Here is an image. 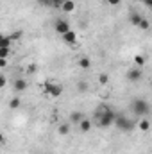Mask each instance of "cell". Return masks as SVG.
Returning <instances> with one entry per match:
<instances>
[{
    "instance_id": "12",
    "label": "cell",
    "mask_w": 152,
    "mask_h": 154,
    "mask_svg": "<svg viewBox=\"0 0 152 154\" xmlns=\"http://www.w3.org/2000/svg\"><path fill=\"white\" fill-rule=\"evenodd\" d=\"M91 127H93V122H91L90 118H84V120L79 124V129H81V133H90V131H91Z\"/></svg>"
},
{
    "instance_id": "6",
    "label": "cell",
    "mask_w": 152,
    "mask_h": 154,
    "mask_svg": "<svg viewBox=\"0 0 152 154\" xmlns=\"http://www.w3.org/2000/svg\"><path fill=\"white\" fill-rule=\"evenodd\" d=\"M141 77H143V72H141L140 66H134V68H131V70L127 72V81H129V82H138Z\"/></svg>"
},
{
    "instance_id": "9",
    "label": "cell",
    "mask_w": 152,
    "mask_h": 154,
    "mask_svg": "<svg viewBox=\"0 0 152 154\" xmlns=\"http://www.w3.org/2000/svg\"><path fill=\"white\" fill-rule=\"evenodd\" d=\"M61 38H63V41H65L66 45H77V34L74 32V31H68V32L63 34Z\"/></svg>"
},
{
    "instance_id": "15",
    "label": "cell",
    "mask_w": 152,
    "mask_h": 154,
    "mask_svg": "<svg viewBox=\"0 0 152 154\" xmlns=\"http://www.w3.org/2000/svg\"><path fill=\"white\" fill-rule=\"evenodd\" d=\"M90 66H91V59H90V57H81V59H79V68L88 70Z\"/></svg>"
},
{
    "instance_id": "21",
    "label": "cell",
    "mask_w": 152,
    "mask_h": 154,
    "mask_svg": "<svg viewBox=\"0 0 152 154\" xmlns=\"http://www.w3.org/2000/svg\"><path fill=\"white\" fill-rule=\"evenodd\" d=\"M99 82H100V84H108V82H109V75H108V74H100V75H99Z\"/></svg>"
},
{
    "instance_id": "24",
    "label": "cell",
    "mask_w": 152,
    "mask_h": 154,
    "mask_svg": "<svg viewBox=\"0 0 152 154\" xmlns=\"http://www.w3.org/2000/svg\"><path fill=\"white\" fill-rule=\"evenodd\" d=\"M65 0H52V7H63Z\"/></svg>"
},
{
    "instance_id": "18",
    "label": "cell",
    "mask_w": 152,
    "mask_h": 154,
    "mask_svg": "<svg viewBox=\"0 0 152 154\" xmlns=\"http://www.w3.org/2000/svg\"><path fill=\"white\" fill-rule=\"evenodd\" d=\"M145 61H147V59H145V56H141V54L134 56V65H136V66H140V68H141V66L145 65Z\"/></svg>"
},
{
    "instance_id": "3",
    "label": "cell",
    "mask_w": 152,
    "mask_h": 154,
    "mask_svg": "<svg viewBox=\"0 0 152 154\" xmlns=\"http://www.w3.org/2000/svg\"><path fill=\"white\" fill-rule=\"evenodd\" d=\"M41 90H43L45 95H48V97H52V99H57V97H61V93H63V86L57 84V82H52V81H45V82L41 84Z\"/></svg>"
},
{
    "instance_id": "5",
    "label": "cell",
    "mask_w": 152,
    "mask_h": 154,
    "mask_svg": "<svg viewBox=\"0 0 152 154\" xmlns=\"http://www.w3.org/2000/svg\"><path fill=\"white\" fill-rule=\"evenodd\" d=\"M54 31H56L57 34H61V36H63V34H66V32H68V31H72V29H70V23H68L66 20L57 18V20H56V23H54Z\"/></svg>"
},
{
    "instance_id": "31",
    "label": "cell",
    "mask_w": 152,
    "mask_h": 154,
    "mask_svg": "<svg viewBox=\"0 0 152 154\" xmlns=\"http://www.w3.org/2000/svg\"><path fill=\"white\" fill-rule=\"evenodd\" d=\"M150 9H152V5H150Z\"/></svg>"
},
{
    "instance_id": "30",
    "label": "cell",
    "mask_w": 152,
    "mask_h": 154,
    "mask_svg": "<svg viewBox=\"0 0 152 154\" xmlns=\"http://www.w3.org/2000/svg\"><path fill=\"white\" fill-rule=\"evenodd\" d=\"M143 4H145V5H147L149 9H150V5H152V0H143Z\"/></svg>"
},
{
    "instance_id": "22",
    "label": "cell",
    "mask_w": 152,
    "mask_h": 154,
    "mask_svg": "<svg viewBox=\"0 0 152 154\" xmlns=\"http://www.w3.org/2000/svg\"><path fill=\"white\" fill-rule=\"evenodd\" d=\"M9 38L13 39V41H16V39H20V38H22V31H14L13 34H9Z\"/></svg>"
},
{
    "instance_id": "16",
    "label": "cell",
    "mask_w": 152,
    "mask_h": 154,
    "mask_svg": "<svg viewBox=\"0 0 152 154\" xmlns=\"http://www.w3.org/2000/svg\"><path fill=\"white\" fill-rule=\"evenodd\" d=\"M88 90H90V84H88L86 81H79V82H77V91H79V93H86Z\"/></svg>"
},
{
    "instance_id": "2",
    "label": "cell",
    "mask_w": 152,
    "mask_h": 154,
    "mask_svg": "<svg viewBox=\"0 0 152 154\" xmlns=\"http://www.w3.org/2000/svg\"><path fill=\"white\" fill-rule=\"evenodd\" d=\"M131 109L138 118H143V116H149V113H150V104L145 99H134L131 102Z\"/></svg>"
},
{
    "instance_id": "23",
    "label": "cell",
    "mask_w": 152,
    "mask_h": 154,
    "mask_svg": "<svg viewBox=\"0 0 152 154\" xmlns=\"http://www.w3.org/2000/svg\"><path fill=\"white\" fill-rule=\"evenodd\" d=\"M9 52H11V48H0V57H4V59H7V56H9Z\"/></svg>"
},
{
    "instance_id": "29",
    "label": "cell",
    "mask_w": 152,
    "mask_h": 154,
    "mask_svg": "<svg viewBox=\"0 0 152 154\" xmlns=\"http://www.w3.org/2000/svg\"><path fill=\"white\" fill-rule=\"evenodd\" d=\"M0 66H2V68H5V66H7V59L0 57Z\"/></svg>"
},
{
    "instance_id": "27",
    "label": "cell",
    "mask_w": 152,
    "mask_h": 154,
    "mask_svg": "<svg viewBox=\"0 0 152 154\" xmlns=\"http://www.w3.org/2000/svg\"><path fill=\"white\" fill-rule=\"evenodd\" d=\"M7 84V79H5V75H0V88H4Z\"/></svg>"
},
{
    "instance_id": "26",
    "label": "cell",
    "mask_w": 152,
    "mask_h": 154,
    "mask_svg": "<svg viewBox=\"0 0 152 154\" xmlns=\"http://www.w3.org/2000/svg\"><path fill=\"white\" fill-rule=\"evenodd\" d=\"M36 2L41 5H52V0H36Z\"/></svg>"
},
{
    "instance_id": "17",
    "label": "cell",
    "mask_w": 152,
    "mask_h": 154,
    "mask_svg": "<svg viewBox=\"0 0 152 154\" xmlns=\"http://www.w3.org/2000/svg\"><path fill=\"white\" fill-rule=\"evenodd\" d=\"M68 133H70V124H61V125H59V129H57V134L66 136Z\"/></svg>"
},
{
    "instance_id": "28",
    "label": "cell",
    "mask_w": 152,
    "mask_h": 154,
    "mask_svg": "<svg viewBox=\"0 0 152 154\" xmlns=\"http://www.w3.org/2000/svg\"><path fill=\"white\" fill-rule=\"evenodd\" d=\"M106 2H108L109 5H120V2H122V0H106Z\"/></svg>"
},
{
    "instance_id": "10",
    "label": "cell",
    "mask_w": 152,
    "mask_h": 154,
    "mask_svg": "<svg viewBox=\"0 0 152 154\" xmlns=\"http://www.w3.org/2000/svg\"><path fill=\"white\" fill-rule=\"evenodd\" d=\"M84 118H86V116L82 115L81 111H72V113H70V124H75V125H79Z\"/></svg>"
},
{
    "instance_id": "1",
    "label": "cell",
    "mask_w": 152,
    "mask_h": 154,
    "mask_svg": "<svg viewBox=\"0 0 152 154\" xmlns=\"http://www.w3.org/2000/svg\"><path fill=\"white\" fill-rule=\"evenodd\" d=\"M114 118H116V113L113 109L108 108V104H100L95 111V120H97V125L106 129V127H111L114 125Z\"/></svg>"
},
{
    "instance_id": "7",
    "label": "cell",
    "mask_w": 152,
    "mask_h": 154,
    "mask_svg": "<svg viewBox=\"0 0 152 154\" xmlns=\"http://www.w3.org/2000/svg\"><path fill=\"white\" fill-rule=\"evenodd\" d=\"M27 88H29V82H27L23 77H16V79H14V82H13V90H14L16 93L25 91Z\"/></svg>"
},
{
    "instance_id": "25",
    "label": "cell",
    "mask_w": 152,
    "mask_h": 154,
    "mask_svg": "<svg viewBox=\"0 0 152 154\" xmlns=\"http://www.w3.org/2000/svg\"><path fill=\"white\" fill-rule=\"evenodd\" d=\"M36 70H38V66H36V65H29V66H27V74H34Z\"/></svg>"
},
{
    "instance_id": "13",
    "label": "cell",
    "mask_w": 152,
    "mask_h": 154,
    "mask_svg": "<svg viewBox=\"0 0 152 154\" xmlns=\"http://www.w3.org/2000/svg\"><path fill=\"white\" fill-rule=\"evenodd\" d=\"M65 13H72L74 9H75V2L74 0H65V4H63V7H61Z\"/></svg>"
},
{
    "instance_id": "14",
    "label": "cell",
    "mask_w": 152,
    "mask_h": 154,
    "mask_svg": "<svg viewBox=\"0 0 152 154\" xmlns=\"http://www.w3.org/2000/svg\"><path fill=\"white\" fill-rule=\"evenodd\" d=\"M11 41L13 39L9 38V34H4L0 39V48H11Z\"/></svg>"
},
{
    "instance_id": "19",
    "label": "cell",
    "mask_w": 152,
    "mask_h": 154,
    "mask_svg": "<svg viewBox=\"0 0 152 154\" xmlns=\"http://www.w3.org/2000/svg\"><path fill=\"white\" fill-rule=\"evenodd\" d=\"M138 29H141V31H149V29H150V23H149V20H145V18H143V20H141V23L138 25Z\"/></svg>"
},
{
    "instance_id": "11",
    "label": "cell",
    "mask_w": 152,
    "mask_h": 154,
    "mask_svg": "<svg viewBox=\"0 0 152 154\" xmlns=\"http://www.w3.org/2000/svg\"><path fill=\"white\" fill-rule=\"evenodd\" d=\"M141 20H143V16H141L140 13H131V14H129V23L134 25V27H138V25L141 23Z\"/></svg>"
},
{
    "instance_id": "8",
    "label": "cell",
    "mask_w": 152,
    "mask_h": 154,
    "mask_svg": "<svg viewBox=\"0 0 152 154\" xmlns=\"http://www.w3.org/2000/svg\"><path fill=\"white\" fill-rule=\"evenodd\" d=\"M136 127H138L141 133H147V131H150V120H149L147 116L138 118V120H136Z\"/></svg>"
},
{
    "instance_id": "4",
    "label": "cell",
    "mask_w": 152,
    "mask_h": 154,
    "mask_svg": "<svg viewBox=\"0 0 152 154\" xmlns=\"http://www.w3.org/2000/svg\"><path fill=\"white\" fill-rule=\"evenodd\" d=\"M134 125H136V122L129 120L125 115H116V118H114V127H118L123 133H131L134 129Z\"/></svg>"
},
{
    "instance_id": "20",
    "label": "cell",
    "mask_w": 152,
    "mask_h": 154,
    "mask_svg": "<svg viewBox=\"0 0 152 154\" xmlns=\"http://www.w3.org/2000/svg\"><path fill=\"white\" fill-rule=\"evenodd\" d=\"M20 104H22V102H20V99H18V97H14V99H11V102H9V106H11L13 109H16V108H20Z\"/></svg>"
}]
</instances>
